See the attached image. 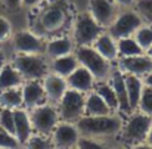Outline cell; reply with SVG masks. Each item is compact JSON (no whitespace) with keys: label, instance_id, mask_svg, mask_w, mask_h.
<instances>
[{"label":"cell","instance_id":"10","mask_svg":"<svg viewBox=\"0 0 152 149\" xmlns=\"http://www.w3.org/2000/svg\"><path fill=\"white\" fill-rule=\"evenodd\" d=\"M12 47L15 53H45L46 39L31 28L19 30L12 34Z\"/></svg>","mask_w":152,"mask_h":149},{"label":"cell","instance_id":"17","mask_svg":"<svg viewBox=\"0 0 152 149\" xmlns=\"http://www.w3.org/2000/svg\"><path fill=\"white\" fill-rule=\"evenodd\" d=\"M42 83H43V87H45V92H46L48 102L55 103V105L59 102V99L64 96V93L68 89L66 78H64V77H61V75H58L52 71H49L43 77Z\"/></svg>","mask_w":152,"mask_h":149},{"label":"cell","instance_id":"12","mask_svg":"<svg viewBox=\"0 0 152 149\" xmlns=\"http://www.w3.org/2000/svg\"><path fill=\"white\" fill-rule=\"evenodd\" d=\"M87 10L98 21V24L106 30L118 15L120 6L114 0H89Z\"/></svg>","mask_w":152,"mask_h":149},{"label":"cell","instance_id":"6","mask_svg":"<svg viewBox=\"0 0 152 149\" xmlns=\"http://www.w3.org/2000/svg\"><path fill=\"white\" fill-rule=\"evenodd\" d=\"M103 30L105 28L98 24V21L89 13V10H84L74 18L71 37L75 46H92Z\"/></svg>","mask_w":152,"mask_h":149},{"label":"cell","instance_id":"39","mask_svg":"<svg viewBox=\"0 0 152 149\" xmlns=\"http://www.w3.org/2000/svg\"><path fill=\"white\" fill-rule=\"evenodd\" d=\"M40 1H42V0H22V4L27 6V7H34V6H37Z\"/></svg>","mask_w":152,"mask_h":149},{"label":"cell","instance_id":"26","mask_svg":"<svg viewBox=\"0 0 152 149\" xmlns=\"http://www.w3.org/2000/svg\"><path fill=\"white\" fill-rule=\"evenodd\" d=\"M0 108H9V109L22 108V92H21V87L0 90Z\"/></svg>","mask_w":152,"mask_h":149},{"label":"cell","instance_id":"42","mask_svg":"<svg viewBox=\"0 0 152 149\" xmlns=\"http://www.w3.org/2000/svg\"><path fill=\"white\" fill-rule=\"evenodd\" d=\"M145 53H146V55H148V56H149V58H151V59H152V46H151V47H149V49H148V50H146Z\"/></svg>","mask_w":152,"mask_h":149},{"label":"cell","instance_id":"30","mask_svg":"<svg viewBox=\"0 0 152 149\" xmlns=\"http://www.w3.org/2000/svg\"><path fill=\"white\" fill-rule=\"evenodd\" d=\"M136 111H140V112L152 117V87L143 86V90H142V95H140L139 105H137Z\"/></svg>","mask_w":152,"mask_h":149},{"label":"cell","instance_id":"4","mask_svg":"<svg viewBox=\"0 0 152 149\" xmlns=\"http://www.w3.org/2000/svg\"><path fill=\"white\" fill-rule=\"evenodd\" d=\"M12 65L25 80H43V77L50 71L49 59L45 53H15L10 61Z\"/></svg>","mask_w":152,"mask_h":149},{"label":"cell","instance_id":"18","mask_svg":"<svg viewBox=\"0 0 152 149\" xmlns=\"http://www.w3.org/2000/svg\"><path fill=\"white\" fill-rule=\"evenodd\" d=\"M75 49V43L72 40V37L68 36H52L50 39L46 40V46H45V56L48 59L53 58H59L68 53H72Z\"/></svg>","mask_w":152,"mask_h":149},{"label":"cell","instance_id":"32","mask_svg":"<svg viewBox=\"0 0 152 149\" xmlns=\"http://www.w3.org/2000/svg\"><path fill=\"white\" fill-rule=\"evenodd\" d=\"M146 24H152V0H136L133 6Z\"/></svg>","mask_w":152,"mask_h":149},{"label":"cell","instance_id":"28","mask_svg":"<svg viewBox=\"0 0 152 149\" xmlns=\"http://www.w3.org/2000/svg\"><path fill=\"white\" fill-rule=\"evenodd\" d=\"M134 40L137 42V45L143 49V52L149 49L152 46V24L143 22L133 34Z\"/></svg>","mask_w":152,"mask_h":149},{"label":"cell","instance_id":"20","mask_svg":"<svg viewBox=\"0 0 152 149\" xmlns=\"http://www.w3.org/2000/svg\"><path fill=\"white\" fill-rule=\"evenodd\" d=\"M95 49L101 53L103 58H106L111 62H117L118 59V49H117V39L112 37L106 30H103L101 34L98 36V39L93 42L92 45Z\"/></svg>","mask_w":152,"mask_h":149},{"label":"cell","instance_id":"24","mask_svg":"<svg viewBox=\"0 0 152 149\" xmlns=\"http://www.w3.org/2000/svg\"><path fill=\"white\" fill-rule=\"evenodd\" d=\"M22 83H24V78L18 72V69L12 65V62H6L3 68L0 69V90L21 87Z\"/></svg>","mask_w":152,"mask_h":149},{"label":"cell","instance_id":"36","mask_svg":"<svg viewBox=\"0 0 152 149\" xmlns=\"http://www.w3.org/2000/svg\"><path fill=\"white\" fill-rule=\"evenodd\" d=\"M4 7L9 10V12H18L24 4H22V0H1Z\"/></svg>","mask_w":152,"mask_h":149},{"label":"cell","instance_id":"16","mask_svg":"<svg viewBox=\"0 0 152 149\" xmlns=\"http://www.w3.org/2000/svg\"><path fill=\"white\" fill-rule=\"evenodd\" d=\"M108 81L111 83L117 102H118V114L121 115H127L132 112L130 105H129V98H127V90H126V81H124V72H121L117 66L112 69L111 75L108 77Z\"/></svg>","mask_w":152,"mask_h":149},{"label":"cell","instance_id":"2","mask_svg":"<svg viewBox=\"0 0 152 149\" xmlns=\"http://www.w3.org/2000/svg\"><path fill=\"white\" fill-rule=\"evenodd\" d=\"M123 115L118 112L106 115H83L75 124L80 130V134H87L96 139L118 137L123 127Z\"/></svg>","mask_w":152,"mask_h":149},{"label":"cell","instance_id":"35","mask_svg":"<svg viewBox=\"0 0 152 149\" xmlns=\"http://www.w3.org/2000/svg\"><path fill=\"white\" fill-rule=\"evenodd\" d=\"M12 34H13V28H12L10 21L6 16L0 15V43L7 42L12 37Z\"/></svg>","mask_w":152,"mask_h":149},{"label":"cell","instance_id":"31","mask_svg":"<svg viewBox=\"0 0 152 149\" xmlns=\"http://www.w3.org/2000/svg\"><path fill=\"white\" fill-rule=\"evenodd\" d=\"M0 127L7 130L9 133L15 134V120H13V109L0 108Z\"/></svg>","mask_w":152,"mask_h":149},{"label":"cell","instance_id":"5","mask_svg":"<svg viewBox=\"0 0 152 149\" xmlns=\"http://www.w3.org/2000/svg\"><path fill=\"white\" fill-rule=\"evenodd\" d=\"M74 53H75L80 65L87 68L96 78V81L108 80L112 69L115 68V64L108 61L106 58H103L93 46H75Z\"/></svg>","mask_w":152,"mask_h":149},{"label":"cell","instance_id":"14","mask_svg":"<svg viewBox=\"0 0 152 149\" xmlns=\"http://www.w3.org/2000/svg\"><path fill=\"white\" fill-rule=\"evenodd\" d=\"M21 92H22V108L28 111L33 109L34 106L48 102L42 80H25L21 86Z\"/></svg>","mask_w":152,"mask_h":149},{"label":"cell","instance_id":"9","mask_svg":"<svg viewBox=\"0 0 152 149\" xmlns=\"http://www.w3.org/2000/svg\"><path fill=\"white\" fill-rule=\"evenodd\" d=\"M28 112H30L33 130L37 133H43V134L50 136L53 129L56 127V124L61 121L56 105L50 103V102H45L39 106H34Z\"/></svg>","mask_w":152,"mask_h":149},{"label":"cell","instance_id":"15","mask_svg":"<svg viewBox=\"0 0 152 149\" xmlns=\"http://www.w3.org/2000/svg\"><path fill=\"white\" fill-rule=\"evenodd\" d=\"M66 83H68V87L69 89H74L77 92H81V93H89L95 89V84H96V78L93 77V74L84 68L83 65H78L68 77H66Z\"/></svg>","mask_w":152,"mask_h":149},{"label":"cell","instance_id":"40","mask_svg":"<svg viewBox=\"0 0 152 149\" xmlns=\"http://www.w3.org/2000/svg\"><path fill=\"white\" fill-rule=\"evenodd\" d=\"M7 62V58H6V53H4V50L0 47V69L3 68V65Z\"/></svg>","mask_w":152,"mask_h":149},{"label":"cell","instance_id":"33","mask_svg":"<svg viewBox=\"0 0 152 149\" xmlns=\"http://www.w3.org/2000/svg\"><path fill=\"white\" fill-rule=\"evenodd\" d=\"M77 148L81 149H90V148H103V142L101 139L87 136V134H80L78 142H77Z\"/></svg>","mask_w":152,"mask_h":149},{"label":"cell","instance_id":"11","mask_svg":"<svg viewBox=\"0 0 152 149\" xmlns=\"http://www.w3.org/2000/svg\"><path fill=\"white\" fill-rule=\"evenodd\" d=\"M80 130L75 123L59 121L50 134L53 148H77Z\"/></svg>","mask_w":152,"mask_h":149},{"label":"cell","instance_id":"19","mask_svg":"<svg viewBox=\"0 0 152 149\" xmlns=\"http://www.w3.org/2000/svg\"><path fill=\"white\" fill-rule=\"evenodd\" d=\"M13 120H15V137L18 139L19 145L24 146L28 137L33 134V124L30 118V112L25 108L13 109Z\"/></svg>","mask_w":152,"mask_h":149},{"label":"cell","instance_id":"8","mask_svg":"<svg viewBox=\"0 0 152 149\" xmlns=\"http://www.w3.org/2000/svg\"><path fill=\"white\" fill-rule=\"evenodd\" d=\"M84 100H86L84 93L68 87L64 96L56 103L59 118L62 121L77 123L84 115Z\"/></svg>","mask_w":152,"mask_h":149},{"label":"cell","instance_id":"21","mask_svg":"<svg viewBox=\"0 0 152 149\" xmlns=\"http://www.w3.org/2000/svg\"><path fill=\"white\" fill-rule=\"evenodd\" d=\"M80 65L75 53H68V55H64V56H59V58H53L49 59V68H50L52 72L66 78L77 66Z\"/></svg>","mask_w":152,"mask_h":149},{"label":"cell","instance_id":"1","mask_svg":"<svg viewBox=\"0 0 152 149\" xmlns=\"http://www.w3.org/2000/svg\"><path fill=\"white\" fill-rule=\"evenodd\" d=\"M68 6L62 1H50L37 13L34 22L31 24V30L42 37H52L61 34L68 27Z\"/></svg>","mask_w":152,"mask_h":149},{"label":"cell","instance_id":"27","mask_svg":"<svg viewBox=\"0 0 152 149\" xmlns=\"http://www.w3.org/2000/svg\"><path fill=\"white\" fill-rule=\"evenodd\" d=\"M102 99L108 103V106L114 111V112H118V102H117V96H115V92L111 86V83L108 80H101V81H96L95 84V89H93Z\"/></svg>","mask_w":152,"mask_h":149},{"label":"cell","instance_id":"22","mask_svg":"<svg viewBox=\"0 0 152 149\" xmlns=\"http://www.w3.org/2000/svg\"><path fill=\"white\" fill-rule=\"evenodd\" d=\"M124 81H126V90H127V98H129V105L132 112L137 109L139 99L143 90V78L139 75H133V74H124Z\"/></svg>","mask_w":152,"mask_h":149},{"label":"cell","instance_id":"38","mask_svg":"<svg viewBox=\"0 0 152 149\" xmlns=\"http://www.w3.org/2000/svg\"><path fill=\"white\" fill-rule=\"evenodd\" d=\"M142 78H143V83H145V86L152 87V71H149V72H148L146 75H143Z\"/></svg>","mask_w":152,"mask_h":149},{"label":"cell","instance_id":"37","mask_svg":"<svg viewBox=\"0 0 152 149\" xmlns=\"http://www.w3.org/2000/svg\"><path fill=\"white\" fill-rule=\"evenodd\" d=\"M120 7H133L136 0H114Z\"/></svg>","mask_w":152,"mask_h":149},{"label":"cell","instance_id":"7","mask_svg":"<svg viewBox=\"0 0 152 149\" xmlns=\"http://www.w3.org/2000/svg\"><path fill=\"white\" fill-rule=\"evenodd\" d=\"M143 22H145L143 18L134 7H124L123 10L118 12V15L115 16L112 24L106 28V31L115 39L129 37V36H133L134 31Z\"/></svg>","mask_w":152,"mask_h":149},{"label":"cell","instance_id":"13","mask_svg":"<svg viewBox=\"0 0 152 149\" xmlns=\"http://www.w3.org/2000/svg\"><path fill=\"white\" fill-rule=\"evenodd\" d=\"M115 66L124 74L143 77L149 71H152V59L146 53L129 56V58H118L115 62Z\"/></svg>","mask_w":152,"mask_h":149},{"label":"cell","instance_id":"25","mask_svg":"<svg viewBox=\"0 0 152 149\" xmlns=\"http://www.w3.org/2000/svg\"><path fill=\"white\" fill-rule=\"evenodd\" d=\"M117 49H118V58H129V56H136L145 53L143 49L137 45L133 36L129 37H121L117 39Z\"/></svg>","mask_w":152,"mask_h":149},{"label":"cell","instance_id":"34","mask_svg":"<svg viewBox=\"0 0 152 149\" xmlns=\"http://www.w3.org/2000/svg\"><path fill=\"white\" fill-rule=\"evenodd\" d=\"M19 146L21 145L15 137V134L0 127V148H19Z\"/></svg>","mask_w":152,"mask_h":149},{"label":"cell","instance_id":"29","mask_svg":"<svg viewBox=\"0 0 152 149\" xmlns=\"http://www.w3.org/2000/svg\"><path fill=\"white\" fill-rule=\"evenodd\" d=\"M24 146L33 149H45V148H53V143H52V139L49 134L33 131V134L28 137V140L25 142Z\"/></svg>","mask_w":152,"mask_h":149},{"label":"cell","instance_id":"41","mask_svg":"<svg viewBox=\"0 0 152 149\" xmlns=\"http://www.w3.org/2000/svg\"><path fill=\"white\" fill-rule=\"evenodd\" d=\"M145 145H146V146H152V126H151V129H149L148 136H146V142H145Z\"/></svg>","mask_w":152,"mask_h":149},{"label":"cell","instance_id":"3","mask_svg":"<svg viewBox=\"0 0 152 149\" xmlns=\"http://www.w3.org/2000/svg\"><path fill=\"white\" fill-rule=\"evenodd\" d=\"M152 126V117L140 111L127 114L123 120V127L118 134L120 140L129 146H142L146 142V136Z\"/></svg>","mask_w":152,"mask_h":149},{"label":"cell","instance_id":"23","mask_svg":"<svg viewBox=\"0 0 152 149\" xmlns=\"http://www.w3.org/2000/svg\"><path fill=\"white\" fill-rule=\"evenodd\" d=\"M112 112L114 111L108 106V103L95 90L86 93L84 115H106V114H112Z\"/></svg>","mask_w":152,"mask_h":149}]
</instances>
